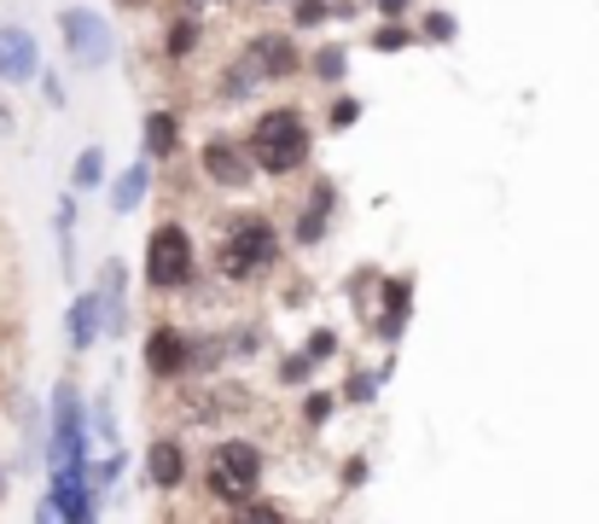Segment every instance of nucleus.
<instances>
[{
    "instance_id": "f257e3e1",
    "label": "nucleus",
    "mask_w": 599,
    "mask_h": 524,
    "mask_svg": "<svg viewBox=\"0 0 599 524\" xmlns=\"http://www.w3.org/2000/svg\"><path fill=\"white\" fill-rule=\"evenodd\" d=\"M251 157L268 175H292L308 157V129L297 111H268L262 123L251 129Z\"/></svg>"
},
{
    "instance_id": "f03ea898",
    "label": "nucleus",
    "mask_w": 599,
    "mask_h": 524,
    "mask_svg": "<svg viewBox=\"0 0 599 524\" xmlns=\"http://www.w3.org/2000/svg\"><path fill=\"white\" fill-rule=\"evenodd\" d=\"M262 478V455L251 449V443H221V449L210 455V472H204V483H210V495L233 501V507H244Z\"/></svg>"
},
{
    "instance_id": "7ed1b4c3",
    "label": "nucleus",
    "mask_w": 599,
    "mask_h": 524,
    "mask_svg": "<svg viewBox=\"0 0 599 524\" xmlns=\"http://www.w3.org/2000/svg\"><path fill=\"white\" fill-rule=\"evenodd\" d=\"M274 262V228H268L262 216H244L233 233H227V251H221V269L233 274V280H244V274H257V269H268Z\"/></svg>"
},
{
    "instance_id": "20e7f679",
    "label": "nucleus",
    "mask_w": 599,
    "mask_h": 524,
    "mask_svg": "<svg viewBox=\"0 0 599 524\" xmlns=\"http://www.w3.org/2000/svg\"><path fill=\"white\" fill-rule=\"evenodd\" d=\"M146 280L152 286H187L193 280V239L181 228H157L146 239Z\"/></svg>"
},
{
    "instance_id": "39448f33",
    "label": "nucleus",
    "mask_w": 599,
    "mask_h": 524,
    "mask_svg": "<svg viewBox=\"0 0 599 524\" xmlns=\"http://www.w3.org/2000/svg\"><path fill=\"white\" fill-rule=\"evenodd\" d=\"M81 414H76V396L58 391V414H53V472H81Z\"/></svg>"
},
{
    "instance_id": "423d86ee",
    "label": "nucleus",
    "mask_w": 599,
    "mask_h": 524,
    "mask_svg": "<svg viewBox=\"0 0 599 524\" xmlns=\"http://www.w3.org/2000/svg\"><path fill=\"white\" fill-rule=\"evenodd\" d=\"M65 42H70V53H76V65H106V53H111L106 24H99L94 12H81V7L65 12Z\"/></svg>"
},
{
    "instance_id": "0eeeda50",
    "label": "nucleus",
    "mask_w": 599,
    "mask_h": 524,
    "mask_svg": "<svg viewBox=\"0 0 599 524\" xmlns=\"http://www.w3.org/2000/svg\"><path fill=\"white\" fill-rule=\"evenodd\" d=\"M35 65H41V58H35L30 30H18V24L0 30V76H7V83H30Z\"/></svg>"
},
{
    "instance_id": "6e6552de",
    "label": "nucleus",
    "mask_w": 599,
    "mask_h": 524,
    "mask_svg": "<svg viewBox=\"0 0 599 524\" xmlns=\"http://www.w3.org/2000/svg\"><path fill=\"white\" fill-rule=\"evenodd\" d=\"M47 501H53V507L65 513L70 524H94V495H88V478H81V472H53Z\"/></svg>"
},
{
    "instance_id": "1a4fd4ad",
    "label": "nucleus",
    "mask_w": 599,
    "mask_h": 524,
    "mask_svg": "<svg viewBox=\"0 0 599 524\" xmlns=\"http://www.w3.org/2000/svg\"><path fill=\"white\" fill-rule=\"evenodd\" d=\"M204 170H210L216 187H244L251 157H244V146H233V140H210V146H204Z\"/></svg>"
},
{
    "instance_id": "9d476101",
    "label": "nucleus",
    "mask_w": 599,
    "mask_h": 524,
    "mask_svg": "<svg viewBox=\"0 0 599 524\" xmlns=\"http://www.w3.org/2000/svg\"><path fill=\"white\" fill-rule=\"evenodd\" d=\"M244 58H251V65L262 70V83H280V76L297 70V47L285 42V35H262V42L244 53Z\"/></svg>"
},
{
    "instance_id": "9b49d317",
    "label": "nucleus",
    "mask_w": 599,
    "mask_h": 524,
    "mask_svg": "<svg viewBox=\"0 0 599 524\" xmlns=\"http://www.w3.org/2000/svg\"><path fill=\"white\" fill-rule=\"evenodd\" d=\"M146 361H152V373H181L187 368V338H181L175 327H157L146 338Z\"/></svg>"
},
{
    "instance_id": "f8f14e48",
    "label": "nucleus",
    "mask_w": 599,
    "mask_h": 524,
    "mask_svg": "<svg viewBox=\"0 0 599 524\" xmlns=\"http://www.w3.org/2000/svg\"><path fill=\"white\" fill-rule=\"evenodd\" d=\"M146 478L157 483V490H175V483L187 478V455H181V443H152Z\"/></svg>"
},
{
    "instance_id": "ddd939ff",
    "label": "nucleus",
    "mask_w": 599,
    "mask_h": 524,
    "mask_svg": "<svg viewBox=\"0 0 599 524\" xmlns=\"http://www.w3.org/2000/svg\"><path fill=\"white\" fill-rule=\"evenodd\" d=\"M146 152L152 157H170L175 152V117H163V111L146 117Z\"/></svg>"
},
{
    "instance_id": "4468645a",
    "label": "nucleus",
    "mask_w": 599,
    "mask_h": 524,
    "mask_svg": "<svg viewBox=\"0 0 599 524\" xmlns=\"http://www.w3.org/2000/svg\"><path fill=\"white\" fill-rule=\"evenodd\" d=\"M146 175H152V170H129V175H122V181H117V193H111V205H117L122 216H129V210L140 205V193H146Z\"/></svg>"
},
{
    "instance_id": "2eb2a0df",
    "label": "nucleus",
    "mask_w": 599,
    "mask_h": 524,
    "mask_svg": "<svg viewBox=\"0 0 599 524\" xmlns=\"http://www.w3.org/2000/svg\"><path fill=\"white\" fill-rule=\"evenodd\" d=\"M94 320H99V297H81V304H76V315H70L76 345H94Z\"/></svg>"
},
{
    "instance_id": "dca6fc26",
    "label": "nucleus",
    "mask_w": 599,
    "mask_h": 524,
    "mask_svg": "<svg viewBox=\"0 0 599 524\" xmlns=\"http://www.w3.org/2000/svg\"><path fill=\"white\" fill-rule=\"evenodd\" d=\"M326 205H333V187H315V205H308V216H303V239H320V228H326Z\"/></svg>"
},
{
    "instance_id": "f3484780",
    "label": "nucleus",
    "mask_w": 599,
    "mask_h": 524,
    "mask_svg": "<svg viewBox=\"0 0 599 524\" xmlns=\"http://www.w3.org/2000/svg\"><path fill=\"white\" fill-rule=\"evenodd\" d=\"M239 524H285L274 507H262V501H244V513H239Z\"/></svg>"
},
{
    "instance_id": "a211bd4d",
    "label": "nucleus",
    "mask_w": 599,
    "mask_h": 524,
    "mask_svg": "<svg viewBox=\"0 0 599 524\" xmlns=\"http://www.w3.org/2000/svg\"><path fill=\"white\" fill-rule=\"evenodd\" d=\"M315 70L326 76V83H338V76H344V53H338V47H326V53L315 58Z\"/></svg>"
},
{
    "instance_id": "6ab92c4d",
    "label": "nucleus",
    "mask_w": 599,
    "mask_h": 524,
    "mask_svg": "<svg viewBox=\"0 0 599 524\" xmlns=\"http://www.w3.org/2000/svg\"><path fill=\"white\" fill-rule=\"evenodd\" d=\"M99 181V152H81L76 157V187H94Z\"/></svg>"
},
{
    "instance_id": "aec40b11",
    "label": "nucleus",
    "mask_w": 599,
    "mask_h": 524,
    "mask_svg": "<svg viewBox=\"0 0 599 524\" xmlns=\"http://www.w3.org/2000/svg\"><path fill=\"white\" fill-rule=\"evenodd\" d=\"M170 53L181 58V53H193V24H175V35H170Z\"/></svg>"
},
{
    "instance_id": "412c9836",
    "label": "nucleus",
    "mask_w": 599,
    "mask_h": 524,
    "mask_svg": "<svg viewBox=\"0 0 599 524\" xmlns=\"http://www.w3.org/2000/svg\"><path fill=\"white\" fill-rule=\"evenodd\" d=\"M356 99H344V106H333V129H349V123H356Z\"/></svg>"
},
{
    "instance_id": "4be33fe9",
    "label": "nucleus",
    "mask_w": 599,
    "mask_h": 524,
    "mask_svg": "<svg viewBox=\"0 0 599 524\" xmlns=\"http://www.w3.org/2000/svg\"><path fill=\"white\" fill-rule=\"evenodd\" d=\"M431 35H437V42H448V35H454V18L437 12V18H431Z\"/></svg>"
}]
</instances>
